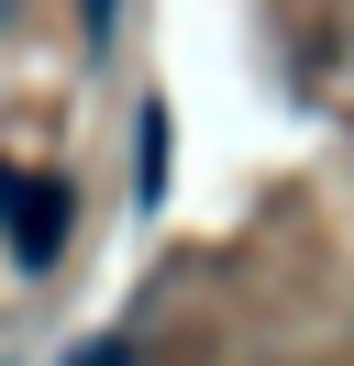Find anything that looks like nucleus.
Listing matches in <instances>:
<instances>
[{"label": "nucleus", "mask_w": 354, "mask_h": 366, "mask_svg": "<svg viewBox=\"0 0 354 366\" xmlns=\"http://www.w3.org/2000/svg\"><path fill=\"white\" fill-rule=\"evenodd\" d=\"M0 233H11V267L44 277L66 255V233H78V189H66L56 167H44V178L34 167H0Z\"/></svg>", "instance_id": "obj_1"}, {"label": "nucleus", "mask_w": 354, "mask_h": 366, "mask_svg": "<svg viewBox=\"0 0 354 366\" xmlns=\"http://www.w3.org/2000/svg\"><path fill=\"white\" fill-rule=\"evenodd\" d=\"M66 366H133V333H88V344H78Z\"/></svg>", "instance_id": "obj_3"}, {"label": "nucleus", "mask_w": 354, "mask_h": 366, "mask_svg": "<svg viewBox=\"0 0 354 366\" xmlns=\"http://www.w3.org/2000/svg\"><path fill=\"white\" fill-rule=\"evenodd\" d=\"M144 200H166V100L144 112Z\"/></svg>", "instance_id": "obj_2"}]
</instances>
